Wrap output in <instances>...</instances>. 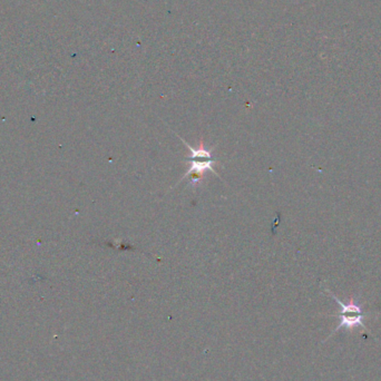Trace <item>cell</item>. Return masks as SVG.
I'll return each mask as SVG.
<instances>
[{"label": "cell", "mask_w": 381, "mask_h": 381, "mask_svg": "<svg viewBox=\"0 0 381 381\" xmlns=\"http://www.w3.org/2000/svg\"><path fill=\"white\" fill-rule=\"evenodd\" d=\"M180 139L183 143L186 145L187 150L190 151V156L186 159V161L189 162L190 167L185 173V175L183 176V179L190 176V184L192 186H195L200 184L202 180L204 179L205 173L207 171H210L213 174L217 175V173L213 169V164H214L215 159H213L212 150H207L204 146L203 141H201L197 149H194V147L187 144L184 140H182V137H180Z\"/></svg>", "instance_id": "1"}, {"label": "cell", "mask_w": 381, "mask_h": 381, "mask_svg": "<svg viewBox=\"0 0 381 381\" xmlns=\"http://www.w3.org/2000/svg\"><path fill=\"white\" fill-rule=\"evenodd\" d=\"M330 294L332 296L334 301H336L339 306L342 308L341 312H340L339 314V317L341 318V322H340V324L337 327L336 331L341 328L352 330L354 327H358V326L365 329V324L363 322L364 316L362 313V310L361 308H360L359 304L354 301L353 298L350 299L349 303L345 304L340 301V300L336 296H333L332 293H330Z\"/></svg>", "instance_id": "2"}]
</instances>
